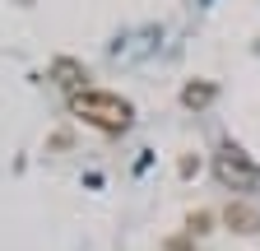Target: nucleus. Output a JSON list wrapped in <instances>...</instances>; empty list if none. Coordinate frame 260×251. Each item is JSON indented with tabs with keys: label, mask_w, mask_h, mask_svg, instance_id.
I'll use <instances>...</instances> for the list:
<instances>
[{
	"label": "nucleus",
	"mask_w": 260,
	"mask_h": 251,
	"mask_svg": "<svg viewBox=\"0 0 260 251\" xmlns=\"http://www.w3.org/2000/svg\"><path fill=\"white\" fill-rule=\"evenodd\" d=\"M214 177L228 186V191H242V196H260V163L242 144H218L214 153Z\"/></svg>",
	"instance_id": "nucleus-2"
},
{
	"label": "nucleus",
	"mask_w": 260,
	"mask_h": 251,
	"mask_svg": "<svg viewBox=\"0 0 260 251\" xmlns=\"http://www.w3.org/2000/svg\"><path fill=\"white\" fill-rule=\"evenodd\" d=\"M223 224L233 228V233H242V237H251V233H260V214L246 200H233V205L223 209Z\"/></svg>",
	"instance_id": "nucleus-3"
},
{
	"label": "nucleus",
	"mask_w": 260,
	"mask_h": 251,
	"mask_svg": "<svg viewBox=\"0 0 260 251\" xmlns=\"http://www.w3.org/2000/svg\"><path fill=\"white\" fill-rule=\"evenodd\" d=\"M186 224H190V233H209V214L200 209V214H190V218H186Z\"/></svg>",
	"instance_id": "nucleus-6"
},
{
	"label": "nucleus",
	"mask_w": 260,
	"mask_h": 251,
	"mask_svg": "<svg viewBox=\"0 0 260 251\" xmlns=\"http://www.w3.org/2000/svg\"><path fill=\"white\" fill-rule=\"evenodd\" d=\"M70 112L84 116L93 131H103V135H121V131H130V121H135V107H130L121 93H103V88L70 93Z\"/></svg>",
	"instance_id": "nucleus-1"
},
{
	"label": "nucleus",
	"mask_w": 260,
	"mask_h": 251,
	"mask_svg": "<svg viewBox=\"0 0 260 251\" xmlns=\"http://www.w3.org/2000/svg\"><path fill=\"white\" fill-rule=\"evenodd\" d=\"M209 103H214V84H209V79H190V84L181 88V107L200 112V107H209Z\"/></svg>",
	"instance_id": "nucleus-5"
},
{
	"label": "nucleus",
	"mask_w": 260,
	"mask_h": 251,
	"mask_svg": "<svg viewBox=\"0 0 260 251\" xmlns=\"http://www.w3.org/2000/svg\"><path fill=\"white\" fill-rule=\"evenodd\" d=\"M51 79H56L60 88H70V93H79L88 75H84V66H79V60H70V56H56V60H51Z\"/></svg>",
	"instance_id": "nucleus-4"
}]
</instances>
